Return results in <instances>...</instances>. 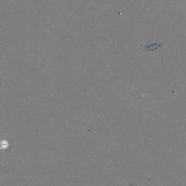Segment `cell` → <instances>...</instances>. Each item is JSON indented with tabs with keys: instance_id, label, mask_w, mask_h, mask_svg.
<instances>
[{
	"instance_id": "cell-1",
	"label": "cell",
	"mask_w": 186,
	"mask_h": 186,
	"mask_svg": "<svg viewBox=\"0 0 186 186\" xmlns=\"http://www.w3.org/2000/svg\"><path fill=\"white\" fill-rule=\"evenodd\" d=\"M12 144L6 140H2L0 139V151L1 150L9 149L10 145Z\"/></svg>"
}]
</instances>
